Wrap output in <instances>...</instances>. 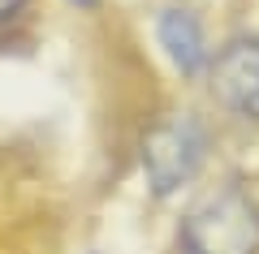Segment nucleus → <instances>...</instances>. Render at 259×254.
<instances>
[{
    "mask_svg": "<svg viewBox=\"0 0 259 254\" xmlns=\"http://www.w3.org/2000/svg\"><path fill=\"white\" fill-rule=\"evenodd\" d=\"M177 254H259V202L242 185L203 194L177 224Z\"/></svg>",
    "mask_w": 259,
    "mask_h": 254,
    "instance_id": "f257e3e1",
    "label": "nucleus"
},
{
    "mask_svg": "<svg viewBox=\"0 0 259 254\" xmlns=\"http://www.w3.org/2000/svg\"><path fill=\"white\" fill-rule=\"evenodd\" d=\"M207 151H212V134H207L203 117L173 112V117L156 121L143 138V177H147L151 194L168 198L182 185H190L203 168Z\"/></svg>",
    "mask_w": 259,
    "mask_h": 254,
    "instance_id": "f03ea898",
    "label": "nucleus"
},
{
    "mask_svg": "<svg viewBox=\"0 0 259 254\" xmlns=\"http://www.w3.org/2000/svg\"><path fill=\"white\" fill-rule=\"evenodd\" d=\"M207 91L233 121H259V35H233L207 65Z\"/></svg>",
    "mask_w": 259,
    "mask_h": 254,
    "instance_id": "7ed1b4c3",
    "label": "nucleus"
},
{
    "mask_svg": "<svg viewBox=\"0 0 259 254\" xmlns=\"http://www.w3.org/2000/svg\"><path fill=\"white\" fill-rule=\"evenodd\" d=\"M156 39H160V47H164V56L177 65L182 78H199V73H207V65H212V47H207V30H203V22H199L194 9H186V5H168V9H160Z\"/></svg>",
    "mask_w": 259,
    "mask_h": 254,
    "instance_id": "20e7f679",
    "label": "nucleus"
},
{
    "mask_svg": "<svg viewBox=\"0 0 259 254\" xmlns=\"http://www.w3.org/2000/svg\"><path fill=\"white\" fill-rule=\"evenodd\" d=\"M30 0H0V26L5 22H13V18H22V9H26Z\"/></svg>",
    "mask_w": 259,
    "mask_h": 254,
    "instance_id": "39448f33",
    "label": "nucleus"
},
{
    "mask_svg": "<svg viewBox=\"0 0 259 254\" xmlns=\"http://www.w3.org/2000/svg\"><path fill=\"white\" fill-rule=\"evenodd\" d=\"M74 5H82V9H95V5H100V0H74Z\"/></svg>",
    "mask_w": 259,
    "mask_h": 254,
    "instance_id": "423d86ee",
    "label": "nucleus"
}]
</instances>
